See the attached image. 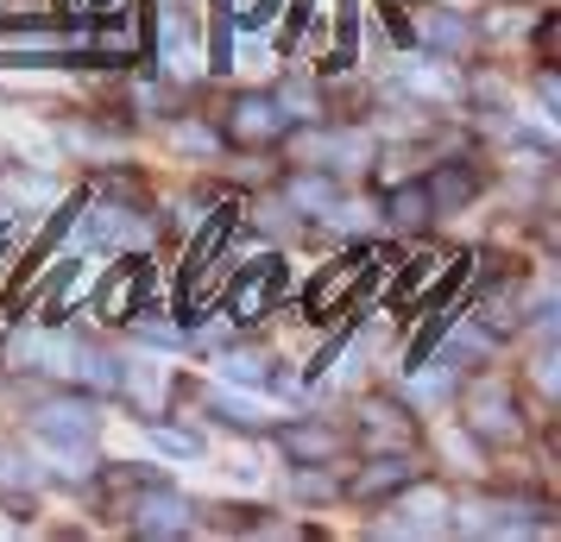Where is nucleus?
Here are the masks:
<instances>
[{
    "label": "nucleus",
    "instance_id": "1",
    "mask_svg": "<svg viewBox=\"0 0 561 542\" xmlns=\"http://www.w3.org/2000/svg\"><path fill=\"white\" fill-rule=\"evenodd\" d=\"M366 278H373V253H347L341 265H329V272L309 285V315H316V322L341 315V310H347V297H359Z\"/></svg>",
    "mask_w": 561,
    "mask_h": 542
},
{
    "label": "nucleus",
    "instance_id": "2",
    "mask_svg": "<svg viewBox=\"0 0 561 542\" xmlns=\"http://www.w3.org/2000/svg\"><path fill=\"white\" fill-rule=\"evenodd\" d=\"M278 290H284V265L278 258H259L253 272L233 285L228 297V310L240 315V322H259V315H272V303H278Z\"/></svg>",
    "mask_w": 561,
    "mask_h": 542
},
{
    "label": "nucleus",
    "instance_id": "3",
    "mask_svg": "<svg viewBox=\"0 0 561 542\" xmlns=\"http://www.w3.org/2000/svg\"><path fill=\"white\" fill-rule=\"evenodd\" d=\"M139 297H146V265H139V258H121L114 278L95 290V315H102V322H127L133 310H146Z\"/></svg>",
    "mask_w": 561,
    "mask_h": 542
},
{
    "label": "nucleus",
    "instance_id": "4",
    "mask_svg": "<svg viewBox=\"0 0 561 542\" xmlns=\"http://www.w3.org/2000/svg\"><path fill=\"white\" fill-rule=\"evenodd\" d=\"M38 429H45L57 448H89V441H95V411H89L82 397H51V404L38 411Z\"/></svg>",
    "mask_w": 561,
    "mask_h": 542
},
{
    "label": "nucleus",
    "instance_id": "5",
    "mask_svg": "<svg viewBox=\"0 0 561 542\" xmlns=\"http://www.w3.org/2000/svg\"><path fill=\"white\" fill-rule=\"evenodd\" d=\"M196 517H190V498H178V492H146L139 498V517H133V530L139 537H183Z\"/></svg>",
    "mask_w": 561,
    "mask_h": 542
},
{
    "label": "nucleus",
    "instance_id": "6",
    "mask_svg": "<svg viewBox=\"0 0 561 542\" xmlns=\"http://www.w3.org/2000/svg\"><path fill=\"white\" fill-rule=\"evenodd\" d=\"M228 132L240 139V146H265V139H278V132H284L278 102H272V95H240V102H233Z\"/></svg>",
    "mask_w": 561,
    "mask_h": 542
},
{
    "label": "nucleus",
    "instance_id": "7",
    "mask_svg": "<svg viewBox=\"0 0 561 542\" xmlns=\"http://www.w3.org/2000/svg\"><path fill=\"white\" fill-rule=\"evenodd\" d=\"M416 480V461L410 454H391V461H373L366 473L354 480V498H385V492H398Z\"/></svg>",
    "mask_w": 561,
    "mask_h": 542
},
{
    "label": "nucleus",
    "instance_id": "8",
    "mask_svg": "<svg viewBox=\"0 0 561 542\" xmlns=\"http://www.w3.org/2000/svg\"><path fill=\"white\" fill-rule=\"evenodd\" d=\"M208 411L228 416V423H247V429H253V423H272V404L253 397V391H240V385H215L208 391Z\"/></svg>",
    "mask_w": 561,
    "mask_h": 542
},
{
    "label": "nucleus",
    "instance_id": "9",
    "mask_svg": "<svg viewBox=\"0 0 561 542\" xmlns=\"http://www.w3.org/2000/svg\"><path fill=\"white\" fill-rule=\"evenodd\" d=\"M435 341H442V354H435V360L455 366V372H460V366H480L485 354H492V328H480V322H473V328H460V335H448V328H442Z\"/></svg>",
    "mask_w": 561,
    "mask_h": 542
},
{
    "label": "nucleus",
    "instance_id": "10",
    "mask_svg": "<svg viewBox=\"0 0 561 542\" xmlns=\"http://www.w3.org/2000/svg\"><path fill=\"white\" fill-rule=\"evenodd\" d=\"M284 448H290L297 461H334L347 441L334 436V429H322V423H309V429H284Z\"/></svg>",
    "mask_w": 561,
    "mask_h": 542
},
{
    "label": "nucleus",
    "instance_id": "11",
    "mask_svg": "<svg viewBox=\"0 0 561 542\" xmlns=\"http://www.w3.org/2000/svg\"><path fill=\"white\" fill-rule=\"evenodd\" d=\"M385 215H391V228H423V221L435 215V203H430V189H423V183H404V189H391Z\"/></svg>",
    "mask_w": 561,
    "mask_h": 542
},
{
    "label": "nucleus",
    "instance_id": "12",
    "mask_svg": "<svg viewBox=\"0 0 561 542\" xmlns=\"http://www.w3.org/2000/svg\"><path fill=\"white\" fill-rule=\"evenodd\" d=\"M423 45H430L435 57H460L467 20H460V13H423Z\"/></svg>",
    "mask_w": 561,
    "mask_h": 542
},
{
    "label": "nucleus",
    "instance_id": "13",
    "mask_svg": "<svg viewBox=\"0 0 561 542\" xmlns=\"http://www.w3.org/2000/svg\"><path fill=\"white\" fill-rule=\"evenodd\" d=\"M467 423H473L480 436H492V441L517 436V416L505 411V397H499V391H480V397H473V416H467Z\"/></svg>",
    "mask_w": 561,
    "mask_h": 542
},
{
    "label": "nucleus",
    "instance_id": "14",
    "mask_svg": "<svg viewBox=\"0 0 561 542\" xmlns=\"http://www.w3.org/2000/svg\"><path fill=\"white\" fill-rule=\"evenodd\" d=\"M334 196H341V189H334V177H329V171H309V177H297V183H290V203L304 208V215H322V208H329Z\"/></svg>",
    "mask_w": 561,
    "mask_h": 542
},
{
    "label": "nucleus",
    "instance_id": "15",
    "mask_svg": "<svg viewBox=\"0 0 561 542\" xmlns=\"http://www.w3.org/2000/svg\"><path fill=\"white\" fill-rule=\"evenodd\" d=\"M423 189H430V203H435V208H455V203H467V196H473V177L448 164V171H435V177L423 183Z\"/></svg>",
    "mask_w": 561,
    "mask_h": 542
},
{
    "label": "nucleus",
    "instance_id": "16",
    "mask_svg": "<svg viewBox=\"0 0 561 542\" xmlns=\"http://www.w3.org/2000/svg\"><path fill=\"white\" fill-rule=\"evenodd\" d=\"M448 391H455V366H442V372H416V379H410V397H416V404H442Z\"/></svg>",
    "mask_w": 561,
    "mask_h": 542
},
{
    "label": "nucleus",
    "instance_id": "17",
    "mask_svg": "<svg viewBox=\"0 0 561 542\" xmlns=\"http://www.w3.org/2000/svg\"><path fill=\"white\" fill-rule=\"evenodd\" d=\"M228 379L233 385H247V379L265 385V379H272V360H265V354H228Z\"/></svg>",
    "mask_w": 561,
    "mask_h": 542
},
{
    "label": "nucleus",
    "instance_id": "18",
    "mask_svg": "<svg viewBox=\"0 0 561 542\" xmlns=\"http://www.w3.org/2000/svg\"><path fill=\"white\" fill-rule=\"evenodd\" d=\"M178 146L183 152H215V132L208 127H178Z\"/></svg>",
    "mask_w": 561,
    "mask_h": 542
},
{
    "label": "nucleus",
    "instance_id": "19",
    "mask_svg": "<svg viewBox=\"0 0 561 542\" xmlns=\"http://www.w3.org/2000/svg\"><path fill=\"white\" fill-rule=\"evenodd\" d=\"M297 492H304V498H329L334 480H329V473H297Z\"/></svg>",
    "mask_w": 561,
    "mask_h": 542
},
{
    "label": "nucleus",
    "instance_id": "20",
    "mask_svg": "<svg viewBox=\"0 0 561 542\" xmlns=\"http://www.w3.org/2000/svg\"><path fill=\"white\" fill-rule=\"evenodd\" d=\"M82 20H107V13H121V0H70Z\"/></svg>",
    "mask_w": 561,
    "mask_h": 542
},
{
    "label": "nucleus",
    "instance_id": "21",
    "mask_svg": "<svg viewBox=\"0 0 561 542\" xmlns=\"http://www.w3.org/2000/svg\"><path fill=\"white\" fill-rule=\"evenodd\" d=\"M152 441H158V448H171V454H190V448H196V441L178 436V429H152Z\"/></svg>",
    "mask_w": 561,
    "mask_h": 542
},
{
    "label": "nucleus",
    "instance_id": "22",
    "mask_svg": "<svg viewBox=\"0 0 561 542\" xmlns=\"http://www.w3.org/2000/svg\"><path fill=\"white\" fill-rule=\"evenodd\" d=\"M536 385H542V397H556V354L536 360Z\"/></svg>",
    "mask_w": 561,
    "mask_h": 542
}]
</instances>
